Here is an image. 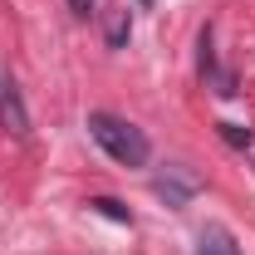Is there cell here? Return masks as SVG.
Returning a JSON list of instances; mask_svg holds the SVG:
<instances>
[{
  "label": "cell",
  "mask_w": 255,
  "mask_h": 255,
  "mask_svg": "<svg viewBox=\"0 0 255 255\" xmlns=\"http://www.w3.org/2000/svg\"><path fill=\"white\" fill-rule=\"evenodd\" d=\"M0 128H5V137H15V142L30 137V108H25L20 84H15L10 74H0Z\"/></svg>",
  "instance_id": "2"
},
{
  "label": "cell",
  "mask_w": 255,
  "mask_h": 255,
  "mask_svg": "<svg viewBox=\"0 0 255 255\" xmlns=\"http://www.w3.org/2000/svg\"><path fill=\"white\" fill-rule=\"evenodd\" d=\"M226 142H236V147H251V128H236V123H221Z\"/></svg>",
  "instance_id": "6"
},
{
  "label": "cell",
  "mask_w": 255,
  "mask_h": 255,
  "mask_svg": "<svg viewBox=\"0 0 255 255\" xmlns=\"http://www.w3.org/2000/svg\"><path fill=\"white\" fill-rule=\"evenodd\" d=\"M69 5H74L79 15H89V10H94V0H69Z\"/></svg>",
  "instance_id": "7"
},
{
  "label": "cell",
  "mask_w": 255,
  "mask_h": 255,
  "mask_svg": "<svg viewBox=\"0 0 255 255\" xmlns=\"http://www.w3.org/2000/svg\"><path fill=\"white\" fill-rule=\"evenodd\" d=\"M89 137H94V142L118 162V167H147L152 142H147L142 128L123 123V118H113V113H89Z\"/></svg>",
  "instance_id": "1"
},
{
  "label": "cell",
  "mask_w": 255,
  "mask_h": 255,
  "mask_svg": "<svg viewBox=\"0 0 255 255\" xmlns=\"http://www.w3.org/2000/svg\"><path fill=\"white\" fill-rule=\"evenodd\" d=\"M142 5H152V0H142Z\"/></svg>",
  "instance_id": "8"
},
{
  "label": "cell",
  "mask_w": 255,
  "mask_h": 255,
  "mask_svg": "<svg viewBox=\"0 0 255 255\" xmlns=\"http://www.w3.org/2000/svg\"><path fill=\"white\" fill-rule=\"evenodd\" d=\"M201 255H241V251H236V241L226 236L221 226H206L201 231Z\"/></svg>",
  "instance_id": "3"
},
{
  "label": "cell",
  "mask_w": 255,
  "mask_h": 255,
  "mask_svg": "<svg viewBox=\"0 0 255 255\" xmlns=\"http://www.w3.org/2000/svg\"><path fill=\"white\" fill-rule=\"evenodd\" d=\"M89 206H94V211H103V216H108V221H132V216H128L123 206H118V201H113V196H98V201H89Z\"/></svg>",
  "instance_id": "5"
},
{
  "label": "cell",
  "mask_w": 255,
  "mask_h": 255,
  "mask_svg": "<svg viewBox=\"0 0 255 255\" xmlns=\"http://www.w3.org/2000/svg\"><path fill=\"white\" fill-rule=\"evenodd\" d=\"M128 34H132V20H128V10H108V44H113V49H123Z\"/></svg>",
  "instance_id": "4"
}]
</instances>
